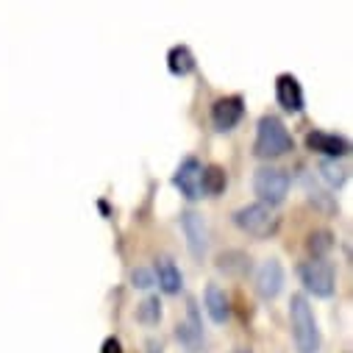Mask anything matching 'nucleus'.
Returning <instances> with one entry per match:
<instances>
[{"label":"nucleus","mask_w":353,"mask_h":353,"mask_svg":"<svg viewBox=\"0 0 353 353\" xmlns=\"http://www.w3.org/2000/svg\"><path fill=\"white\" fill-rule=\"evenodd\" d=\"M290 150H292V137H290L287 125L273 114H264L256 125L253 153L259 159H279V156H287Z\"/></svg>","instance_id":"nucleus-1"},{"label":"nucleus","mask_w":353,"mask_h":353,"mask_svg":"<svg viewBox=\"0 0 353 353\" xmlns=\"http://www.w3.org/2000/svg\"><path fill=\"white\" fill-rule=\"evenodd\" d=\"M290 320H292V339H295L298 353H317L320 350V328H317L314 312L303 295H292Z\"/></svg>","instance_id":"nucleus-2"},{"label":"nucleus","mask_w":353,"mask_h":353,"mask_svg":"<svg viewBox=\"0 0 353 353\" xmlns=\"http://www.w3.org/2000/svg\"><path fill=\"white\" fill-rule=\"evenodd\" d=\"M234 225L250 236H270L276 228H279V217L273 214L270 206H264V203H248L242 209L234 212Z\"/></svg>","instance_id":"nucleus-3"},{"label":"nucleus","mask_w":353,"mask_h":353,"mask_svg":"<svg viewBox=\"0 0 353 353\" xmlns=\"http://www.w3.org/2000/svg\"><path fill=\"white\" fill-rule=\"evenodd\" d=\"M253 190L264 206H279L290 192V175L279 167H259L253 175Z\"/></svg>","instance_id":"nucleus-4"},{"label":"nucleus","mask_w":353,"mask_h":353,"mask_svg":"<svg viewBox=\"0 0 353 353\" xmlns=\"http://www.w3.org/2000/svg\"><path fill=\"white\" fill-rule=\"evenodd\" d=\"M298 273H301L303 287L314 298H331L334 295V270H331V264H325L320 259H312V261L301 264Z\"/></svg>","instance_id":"nucleus-5"},{"label":"nucleus","mask_w":353,"mask_h":353,"mask_svg":"<svg viewBox=\"0 0 353 353\" xmlns=\"http://www.w3.org/2000/svg\"><path fill=\"white\" fill-rule=\"evenodd\" d=\"M284 290V268L279 259H264L256 270V295L261 301H276Z\"/></svg>","instance_id":"nucleus-6"},{"label":"nucleus","mask_w":353,"mask_h":353,"mask_svg":"<svg viewBox=\"0 0 353 353\" xmlns=\"http://www.w3.org/2000/svg\"><path fill=\"white\" fill-rule=\"evenodd\" d=\"M181 228H184V236H187V248L195 259H203L206 250H209V225L203 220V214L198 212H184L181 214Z\"/></svg>","instance_id":"nucleus-7"},{"label":"nucleus","mask_w":353,"mask_h":353,"mask_svg":"<svg viewBox=\"0 0 353 353\" xmlns=\"http://www.w3.org/2000/svg\"><path fill=\"white\" fill-rule=\"evenodd\" d=\"M201 172H203L201 161L190 156V159H184V161L179 164V170H175L172 184L181 190V195H184V198L195 201V198H201V195H203V192H201Z\"/></svg>","instance_id":"nucleus-8"},{"label":"nucleus","mask_w":353,"mask_h":353,"mask_svg":"<svg viewBox=\"0 0 353 353\" xmlns=\"http://www.w3.org/2000/svg\"><path fill=\"white\" fill-rule=\"evenodd\" d=\"M245 114V103L239 95H228V98H220L214 106H212V123L217 131H231L236 128V123L242 120Z\"/></svg>","instance_id":"nucleus-9"},{"label":"nucleus","mask_w":353,"mask_h":353,"mask_svg":"<svg viewBox=\"0 0 353 353\" xmlns=\"http://www.w3.org/2000/svg\"><path fill=\"white\" fill-rule=\"evenodd\" d=\"M276 101L287 112H301L303 109V90H301V81L295 75L284 72V75L276 78Z\"/></svg>","instance_id":"nucleus-10"},{"label":"nucleus","mask_w":353,"mask_h":353,"mask_svg":"<svg viewBox=\"0 0 353 353\" xmlns=\"http://www.w3.org/2000/svg\"><path fill=\"white\" fill-rule=\"evenodd\" d=\"M306 145H309V150L331 156V159H339V156L347 153V139H342L336 134H325V131H312L306 137Z\"/></svg>","instance_id":"nucleus-11"},{"label":"nucleus","mask_w":353,"mask_h":353,"mask_svg":"<svg viewBox=\"0 0 353 353\" xmlns=\"http://www.w3.org/2000/svg\"><path fill=\"white\" fill-rule=\"evenodd\" d=\"M156 273H159V287H161V292H167V295L181 292L184 279H181V270L175 268V261H172V259L161 256L159 264H156Z\"/></svg>","instance_id":"nucleus-12"},{"label":"nucleus","mask_w":353,"mask_h":353,"mask_svg":"<svg viewBox=\"0 0 353 353\" xmlns=\"http://www.w3.org/2000/svg\"><path fill=\"white\" fill-rule=\"evenodd\" d=\"M175 336H179L190 350H198L201 347V339H203V328H201V320H198V309L195 303H190V314L184 323H179V331H175Z\"/></svg>","instance_id":"nucleus-13"},{"label":"nucleus","mask_w":353,"mask_h":353,"mask_svg":"<svg viewBox=\"0 0 353 353\" xmlns=\"http://www.w3.org/2000/svg\"><path fill=\"white\" fill-rule=\"evenodd\" d=\"M206 312H209V317H212L214 323H225L228 314H231L228 298H225V292H223L217 284H209V287H206Z\"/></svg>","instance_id":"nucleus-14"},{"label":"nucleus","mask_w":353,"mask_h":353,"mask_svg":"<svg viewBox=\"0 0 353 353\" xmlns=\"http://www.w3.org/2000/svg\"><path fill=\"white\" fill-rule=\"evenodd\" d=\"M167 67L172 75H190L195 70V56L190 48L184 45H175L170 53H167Z\"/></svg>","instance_id":"nucleus-15"},{"label":"nucleus","mask_w":353,"mask_h":353,"mask_svg":"<svg viewBox=\"0 0 353 353\" xmlns=\"http://www.w3.org/2000/svg\"><path fill=\"white\" fill-rule=\"evenodd\" d=\"M248 268H250V259L239 250H228V253L217 256V270L225 273V276H245Z\"/></svg>","instance_id":"nucleus-16"},{"label":"nucleus","mask_w":353,"mask_h":353,"mask_svg":"<svg viewBox=\"0 0 353 353\" xmlns=\"http://www.w3.org/2000/svg\"><path fill=\"white\" fill-rule=\"evenodd\" d=\"M225 184H228L225 172L220 167H206L201 172V192H206V195H220L225 190Z\"/></svg>","instance_id":"nucleus-17"},{"label":"nucleus","mask_w":353,"mask_h":353,"mask_svg":"<svg viewBox=\"0 0 353 353\" xmlns=\"http://www.w3.org/2000/svg\"><path fill=\"white\" fill-rule=\"evenodd\" d=\"M137 320L145 323V325H156V323L161 320V303H159V298L142 301L139 309H137Z\"/></svg>","instance_id":"nucleus-18"},{"label":"nucleus","mask_w":353,"mask_h":353,"mask_svg":"<svg viewBox=\"0 0 353 353\" xmlns=\"http://www.w3.org/2000/svg\"><path fill=\"white\" fill-rule=\"evenodd\" d=\"M309 250H312L314 256H323L325 250H331V234H328V231L312 234V236H309Z\"/></svg>","instance_id":"nucleus-19"},{"label":"nucleus","mask_w":353,"mask_h":353,"mask_svg":"<svg viewBox=\"0 0 353 353\" xmlns=\"http://www.w3.org/2000/svg\"><path fill=\"white\" fill-rule=\"evenodd\" d=\"M320 170H323V179H325L331 187H339V184L345 181V170H342V167H336V164H331V161H325Z\"/></svg>","instance_id":"nucleus-20"},{"label":"nucleus","mask_w":353,"mask_h":353,"mask_svg":"<svg viewBox=\"0 0 353 353\" xmlns=\"http://www.w3.org/2000/svg\"><path fill=\"white\" fill-rule=\"evenodd\" d=\"M131 281H134V287H137V290H150V287L156 284L153 273H150V270H145V268H137V270L131 273Z\"/></svg>","instance_id":"nucleus-21"},{"label":"nucleus","mask_w":353,"mask_h":353,"mask_svg":"<svg viewBox=\"0 0 353 353\" xmlns=\"http://www.w3.org/2000/svg\"><path fill=\"white\" fill-rule=\"evenodd\" d=\"M101 353H123V345H120V339H114V336H109V339L103 342V347H101Z\"/></svg>","instance_id":"nucleus-22"},{"label":"nucleus","mask_w":353,"mask_h":353,"mask_svg":"<svg viewBox=\"0 0 353 353\" xmlns=\"http://www.w3.org/2000/svg\"><path fill=\"white\" fill-rule=\"evenodd\" d=\"M148 353H161V345H159L156 339H150V342H148Z\"/></svg>","instance_id":"nucleus-23"},{"label":"nucleus","mask_w":353,"mask_h":353,"mask_svg":"<svg viewBox=\"0 0 353 353\" xmlns=\"http://www.w3.org/2000/svg\"><path fill=\"white\" fill-rule=\"evenodd\" d=\"M236 353H250V350H236Z\"/></svg>","instance_id":"nucleus-24"}]
</instances>
